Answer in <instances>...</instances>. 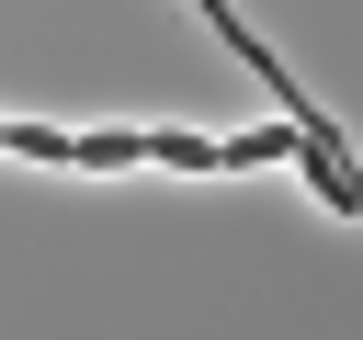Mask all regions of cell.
Returning <instances> with one entry per match:
<instances>
[{
	"label": "cell",
	"mask_w": 363,
	"mask_h": 340,
	"mask_svg": "<svg viewBox=\"0 0 363 340\" xmlns=\"http://www.w3.org/2000/svg\"><path fill=\"white\" fill-rule=\"evenodd\" d=\"M23 159H68V170H261V159H306V125H261V136H57V125H11Z\"/></svg>",
	"instance_id": "cell-1"
}]
</instances>
